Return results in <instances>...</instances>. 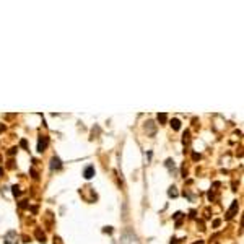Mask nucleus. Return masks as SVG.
<instances>
[{
  "label": "nucleus",
  "instance_id": "1",
  "mask_svg": "<svg viewBox=\"0 0 244 244\" xmlns=\"http://www.w3.org/2000/svg\"><path fill=\"white\" fill-rule=\"evenodd\" d=\"M119 244H140V243H138V238H137L132 231H125V233L120 236Z\"/></svg>",
  "mask_w": 244,
  "mask_h": 244
},
{
  "label": "nucleus",
  "instance_id": "2",
  "mask_svg": "<svg viewBox=\"0 0 244 244\" xmlns=\"http://www.w3.org/2000/svg\"><path fill=\"white\" fill-rule=\"evenodd\" d=\"M16 239H18L16 231H8L5 236V244H16Z\"/></svg>",
  "mask_w": 244,
  "mask_h": 244
},
{
  "label": "nucleus",
  "instance_id": "3",
  "mask_svg": "<svg viewBox=\"0 0 244 244\" xmlns=\"http://www.w3.org/2000/svg\"><path fill=\"white\" fill-rule=\"evenodd\" d=\"M47 143H49V138H47V137H41L39 142H38V151L42 153L46 150V147H47Z\"/></svg>",
  "mask_w": 244,
  "mask_h": 244
},
{
  "label": "nucleus",
  "instance_id": "4",
  "mask_svg": "<svg viewBox=\"0 0 244 244\" xmlns=\"http://www.w3.org/2000/svg\"><path fill=\"white\" fill-rule=\"evenodd\" d=\"M60 168H62L60 159L57 158V156H54V158L50 159V169H60Z\"/></svg>",
  "mask_w": 244,
  "mask_h": 244
},
{
  "label": "nucleus",
  "instance_id": "5",
  "mask_svg": "<svg viewBox=\"0 0 244 244\" xmlns=\"http://www.w3.org/2000/svg\"><path fill=\"white\" fill-rule=\"evenodd\" d=\"M93 176H95V168H93V166H88L85 169V179H91Z\"/></svg>",
  "mask_w": 244,
  "mask_h": 244
},
{
  "label": "nucleus",
  "instance_id": "6",
  "mask_svg": "<svg viewBox=\"0 0 244 244\" xmlns=\"http://www.w3.org/2000/svg\"><path fill=\"white\" fill-rule=\"evenodd\" d=\"M238 210V202H233V205H231V208L228 210V215H226V218H231L234 215V212Z\"/></svg>",
  "mask_w": 244,
  "mask_h": 244
},
{
  "label": "nucleus",
  "instance_id": "7",
  "mask_svg": "<svg viewBox=\"0 0 244 244\" xmlns=\"http://www.w3.org/2000/svg\"><path fill=\"white\" fill-rule=\"evenodd\" d=\"M171 125H173V129H174V130H179V127H181V122H179L177 119H173Z\"/></svg>",
  "mask_w": 244,
  "mask_h": 244
},
{
  "label": "nucleus",
  "instance_id": "8",
  "mask_svg": "<svg viewBox=\"0 0 244 244\" xmlns=\"http://www.w3.org/2000/svg\"><path fill=\"white\" fill-rule=\"evenodd\" d=\"M36 236H38V239H39L41 243H44V239H46V236H44V233H41L39 229L36 231Z\"/></svg>",
  "mask_w": 244,
  "mask_h": 244
},
{
  "label": "nucleus",
  "instance_id": "9",
  "mask_svg": "<svg viewBox=\"0 0 244 244\" xmlns=\"http://www.w3.org/2000/svg\"><path fill=\"white\" fill-rule=\"evenodd\" d=\"M158 120L159 122H166V114H158Z\"/></svg>",
  "mask_w": 244,
  "mask_h": 244
},
{
  "label": "nucleus",
  "instance_id": "10",
  "mask_svg": "<svg viewBox=\"0 0 244 244\" xmlns=\"http://www.w3.org/2000/svg\"><path fill=\"white\" fill-rule=\"evenodd\" d=\"M13 194H15V195H20V194H21V190L18 189L16 186H15V187H13Z\"/></svg>",
  "mask_w": 244,
  "mask_h": 244
},
{
  "label": "nucleus",
  "instance_id": "11",
  "mask_svg": "<svg viewBox=\"0 0 244 244\" xmlns=\"http://www.w3.org/2000/svg\"><path fill=\"white\" fill-rule=\"evenodd\" d=\"M169 195H173V197H176V195H177V192H176V190H169Z\"/></svg>",
  "mask_w": 244,
  "mask_h": 244
},
{
  "label": "nucleus",
  "instance_id": "12",
  "mask_svg": "<svg viewBox=\"0 0 244 244\" xmlns=\"http://www.w3.org/2000/svg\"><path fill=\"white\" fill-rule=\"evenodd\" d=\"M2 130H3V124H0V132H2Z\"/></svg>",
  "mask_w": 244,
  "mask_h": 244
},
{
  "label": "nucleus",
  "instance_id": "13",
  "mask_svg": "<svg viewBox=\"0 0 244 244\" xmlns=\"http://www.w3.org/2000/svg\"><path fill=\"white\" fill-rule=\"evenodd\" d=\"M195 244H204V241H199V243H195Z\"/></svg>",
  "mask_w": 244,
  "mask_h": 244
}]
</instances>
